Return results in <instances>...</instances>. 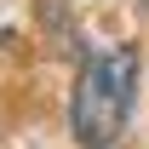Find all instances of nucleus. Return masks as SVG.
<instances>
[{
	"instance_id": "f257e3e1",
	"label": "nucleus",
	"mask_w": 149,
	"mask_h": 149,
	"mask_svg": "<svg viewBox=\"0 0 149 149\" xmlns=\"http://www.w3.org/2000/svg\"><path fill=\"white\" fill-rule=\"evenodd\" d=\"M132 92H138V52L132 46L92 52L69 92V138L80 149H115L132 115Z\"/></svg>"
}]
</instances>
